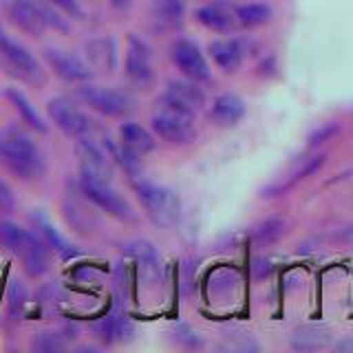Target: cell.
<instances>
[{
    "mask_svg": "<svg viewBox=\"0 0 353 353\" xmlns=\"http://www.w3.org/2000/svg\"><path fill=\"white\" fill-rule=\"evenodd\" d=\"M0 165L20 181H33L44 172L38 143L18 124H9L0 132Z\"/></svg>",
    "mask_w": 353,
    "mask_h": 353,
    "instance_id": "1",
    "label": "cell"
},
{
    "mask_svg": "<svg viewBox=\"0 0 353 353\" xmlns=\"http://www.w3.org/2000/svg\"><path fill=\"white\" fill-rule=\"evenodd\" d=\"M0 248L14 254L31 279H40L49 272L47 243L9 219H0Z\"/></svg>",
    "mask_w": 353,
    "mask_h": 353,
    "instance_id": "2",
    "label": "cell"
},
{
    "mask_svg": "<svg viewBox=\"0 0 353 353\" xmlns=\"http://www.w3.org/2000/svg\"><path fill=\"white\" fill-rule=\"evenodd\" d=\"M0 71L33 88H40L47 82V73L36 55L5 33H0Z\"/></svg>",
    "mask_w": 353,
    "mask_h": 353,
    "instance_id": "3",
    "label": "cell"
},
{
    "mask_svg": "<svg viewBox=\"0 0 353 353\" xmlns=\"http://www.w3.org/2000/svg\"><path fill=\"white\" fill-rule=\"evenodd\" d=\"M135 194L143 212L157 228L176 225V221L181 216V201L170 188L150 181H135Z\"/></svg>",
    "mask_w": 353,
    "mask_h": 353,
    "instance_id": "4",
    "label": "cell"
},
{
    "mask_svg": "<svg viewBox=\"0 0 353 353\" xmlns=\"http://www.w3.org/2000/svg\"><path fill=\"white\" fill-rule=\"evenodd\" d=\"M47 113H49L53 124L58 126L64 132V135H69L73 139L95 137L97 124L75 102H71L69 97H53V99H49Z\"/></svg>",
    "mask_w": 353,
    "mask_h": 353,
    "instance_id": "5",
    "label": "cell"
},
{
    "mask_svg": "<svg viewBox=\"0 0 353 353\" xmlns=\"http://www.w3.org/2000/svg\"><path fill=\"white\" fill-rule=\"evenodd\" d=\"M77 99H82L86 106H91L106 117H124L130 110H135V97L119 91V88L84 84L77 88Z\"/></svg>",
    "mask_w": 353,
    "mask_h": 353,
    "instance_id": "6",
    "label": "cell"
},
{
    "mask_svg": "<svg viewBox=\"0 0 353 353\" xmlns=\"http://www.w3.org/2000/svg\"><path fill=\"white\" fill-rule=\"evenodd\" d=\"M152 130L163 141L174 143V146H185L196 137L194 117L168 106H159L157 115L152 117Z\"/></svg>",
    "mask_w": 353,
    "mask_h": 353,
    "instance_id": "7",
    "label": "cell"
},
{
    "mask_svg": "<svg viewBox=\"0 0 353 353\" xmlns=\"http://www.w3.org/2000/svg\"><path fill=\"white\" fill-rule=\"evenodd\" d=\"M75 154L80 159V179L113 183V168H110L108 152L99 146L95 137L75 139Z\"/></svg>",
    "mask_w": 353,
    "mask_h": 353,
    "instance_id": "8",
    "label": "cell"
},
{
    "mask_svg": "<svg viewBox=\"0 0 353 353\" xmlns=\"http://www.w3.org/2000/svg\"><path fill=\"white\" fill-rule=\"evenodd\" d=\"M80 190L84 192V196L88 199V201H91L95 208L104 210L106 214L124 221V223H135V212H132V208L128 205V201L117 190H113V185L110 183L80 179Z\"/></svg>",
    "mask_w": 353,
    "mask_h": 353,
    "instance_id": "9",
    "label": "cell"
},
{
    "mask_svg": "<svg viewBox=\"0 0 353 353\" xmlns=\"http://www.w3.org/2000/svg\"><path fill=\"white\" fill-rule=\"evenodd\" d=\"M0 7H3L11 25L27 33V36L40 38L49 29L40 0H0Z\"/></svg>",
    "mask_w": 353,
    "mask_h": 353,
    "instance_id": "10",
    "label": "cell"
},
{
    "mask_svg": "<svg viewBox=\"0 0 353 353\" xmlns=\"http://www.w3.org/2000/svg\"><path fill=\"white\" fill-rule=\"evenodd\" d=\"M170 58H172L176 69H179L188 80L208 82L210 77H212V71H210V64L205 60V55L201 53V49H199L192 40L176 38L170 47Z\"/></svg>",
    "mask_w": 353,
    "mask_h": 353,
    "instance_id": "11",
    "label": "cell"
},
{
    "mask_svg": "<svg viewBox=\"0 0 353 353\" xmlns=\"http://www.w3.org/2000/svg\"><path fill=\"white\" fill-rule=\"evenodd\" d=\"M126 77L130 84L139 88H150L154 84V66H152V53L148 44L139 40L137 36L128 38V51H126Z\"/></svg>",
    "mask_w": 353,
    "mask_h": 353,
    "instance_id": "12",
    "label": "cell"
},
{
    "mask_svg": "<svg viewBox=\"0 0 353 353\" xmlns=\"http://www.w3.org/2000/svg\"><path fill=\"white\" fill-rule=\"evenodd\" d=\"M205 104V93L199 88V82L192 80H174L168 84L165 93L159 99V106H168V108H176L181 113L188 115H196L199 110Z\"/></svg>",
    "mask_w": 353,
    "mask_h": 353,
    "instance_id": "13",
    "label": "cell"
},
{
    "mask_svg": "<svg viewBox=\"0 0 353 353\" xmlns=\"http://www.w3.org/2000/svg\"><path fill=\"white\" fill-rule=\"evenodd\" d=\"M44 60H47L51 69L66 82H88V80H93V75H95V71L88 66V62L62 49H53V47L44 49Z\"/></svg>",
    "mask_w": 353,
    "mask_h": 353,
    "instance_id": "14",
    "label": "cell"
},
{
    "mask_svg": "<svg viewBox=\"0 0 353 353\" xmlns=\"http://www.w3.org/2000/svg\"><path fill=\"white\" fill-rule=\"evenodd\" d=\"M185 3L183 0H152L150 3V27L154 33H168L176 31L183 25Z\"/></svg>",
    "mask_w": 353,
    "mask_h": 353,
    "instance_id": "15",
    "label": "cell"
},
{
    "mask_svg": "<svg viewBox=\"0 0 353 353\" xmlns=\"http://www.w3.org/2000/svg\"><path fill=\"white\" fill-rule=\"evenodd\" d=\"M194 16L203 27H208L210 31H216V33H232L241 27L239 16H236V7H232L228 3H210L201 9H196Z\"/></svg>",
    "mask_w": 353,
    "mask_h": 353,
    "instance_id": "16",
    "label": "cell"
},
{
    "mask_svg": "<svg viewBox=\"0 0 353 353\" xmlns=\"http://www.w3.org/2000/svg\"><path fill=\"white\" fill-rule=\"evenodd\" d=\"M31 221H33V225L38 228V232H40V236L44 239V243H47L51 250L58 252L64 261H71L75 256H80V250H77L75 245H71V243L66 241L58 230H55V225L51 223V219L44 214L42 210H33Z\"/></svg>",
    "mask_w": 353,
    "mask_h": 353,
    "instance_id": "17",
    "label": "cell"
},
{
    "mask_svg": "<svg viewBox=\"0 0 353 353\" xmlns=\"http://www.w3.org/2000/svg\"><path fill=\"white\" fill-rule=\"evenodd\" d=\"M88 66L95 73H113L117 66V44L113 38L102 36L86 44Z\"/></svg>",
    "mask_w": 353,
    "mask_h": 353,
    "instance_id": "18",
    "label": "cell"
},
{
    "mask_svg": "<svg viewBox=\"0 0 353 353\" xmlns=\"http://www.w3.org/2000/svg\"><path fill=\"white\" fill-rule=\"evenodd\" d=\"M210 117H212L216 126H223V128L236 126L239 121L245 117V102L234 93H223L214 99L212 106H210Z\"/></svg>",
    "mask_w": 353,
    "mask_h": 353,
    "instance_id": "19",
    "label": "cell"
},
{
    "mask_svg": "<svg viewBox=\"0 0 353 353\" xmlns=\"http://www.w3.org/2000/svg\"><path fill=\"white\" fill-rule=\"evenodd\" d=\"M243 55L245 49L241 40H216L210 44V58L223 73H234L243 62Z\"/></svg>",
    "mask_w": 353,
    "mask_h": 353,
    "instance_id": "20",
    "label": "cell"
},
{
    "mask_svg": "<svg viewBox=\"0 0 353 353\" xmlns=\"http://www.w3.org/2000/svg\"><path fill=\"white\" fill-rule=\"evenodd\" d=\"M5 97L11 102V106L16 108V113L20 115V119H22V124H27L31 130H36V132H40V135H44V132L49 130V126L44 124V119H42V115L36 110V106L31 104V99L20 91V88H16V86H9V88H5Z\"/></svg>",
    "mask_w": 353,
    "mask_h": 353,
    "instance_id": "21",
    "label": "cell"
},
{
    "mask_svg": "<svg viewBox=\"0 0 353 353\" xmlns=\"http://www.w3.org/2000/svg\"><path fill=\"white\" fill-rule=\"evenodd\" d=\"M119 143L126 150H130L132 154H137V157L154 150L152 135L143 126H139L137 121H126V124H121V128H119Z\"/></svg>",
    "mask_w": 353,
    "mask_h": 353,
    "instance_id": "22",
    "label": "cell"
},
{
    "mask_svg": "<svg viewBox=\"0 0 353 353\" xmlns=\"http://www.w3.org/2000/svg\"><path fill=\"white\" fill-rule=\"evenodd\" d=\"M325 154H314V157H309V159H305L303 161V165H298V168L287 176L285 181H281V183H274V185H270V188H265L263 190V196H279V194H283V192H287L290 188H294L296 183H301L303 179H307V176H312L314 172H318L320 168L325 165Z\"/></svg>",
    "mask_w": 353,
    "mask_h": 353,
    "instance_id": "23",
    "label": "cell"
},
{
    "mask_svg": "<svg viewBox=\"0 0 353 353\" xmlns=\"http://www.w3.org/2000/svg\"><path fill=\"white\" fill-rule=\"evenodd\" d=\"M93 331L97 334L99 340L106 342V345H110V342H115V340L126 342V340H132V336H135V327H132V323L124 316H108L102 320V323H97L93 327Z\"/></svg>",
    "mask_w": 353,
    "mask_h": 353,
    "instance_id": "24",
    "label": "cell"
},
{
    "mask_svg": "<svg viewBox=\"0 0 353 353\" xmlns=\"http://www.w3.org/2000/svg\"><path fill=\"white\" fill-rule=\"evenodd\" d=\"M82 201H84L82 190L77 192V196H75V192H69L66 203H64V212H66V219H69V223L73 228H77L80 232H91L97 225V221H95L91 210L82 208Z\"/></svg>",
    "mask_w": 353,
    "mask_h": 353,
    "instance_id": "25",
    "label": "cell"
},
{
    "mask_svg": "<svg viewBox=\"0 0 353 353\" xmlns=\"http://www.w3.org/2000/svg\"><path fill=\"white\" fill-rule=\"evenodd\" d=\"M126 254L128 256L135 259L143 270L148 272V276H157L159 274V261H157V252L146 241H135V243H128L126 245Z\"/></svg>",
    "mask_w": 353,
    "mask_h": 353,
    "instance_id": "26",
    "label": "cell"
},
{
    "mask_svg": "<svg viewBox=\"0 0 353 353\" xmlns=\"http://www.w3.org/2000/svg\"><path fill=\"white\" fill-rule=\"evenodd\" d=\"M239 25L241 27H261L265 22L272 20V7L263 3H252V5H241L236 7Z\"/></svg>",
    "mask_w": 353,
    "mask_h": 353,
    "instance_id": "27",
    "label": "cell"
},
{
    "mask_svg": "<svg viewBox=\"0 0 353 353\" xmlns=\"http://www.w3.org/2000/svg\"><path fill=\"white\" fill-rule=\"evenodd\" d=\"M329 345V331L325 327H303L294 336V347L301 351H312Z\"/></svg>",
    "mask_w": 353,
    "mask_h": 353,
    "instance_id": "28",
    "label": "cell"
},
{
    "mask_svg": "<svg viewBox=\"0 0 353 353\" xmlns=\"http://www.w3.org/2000/svg\"><path fill=\"white\" fill-rule=\"evenodd\" d=\"M283 232H285L283 219H268L261 225L254 228V241L261 243V245H270V243H276L283 236Z\"/></svg>",
    "mask_w": 353,
    "mask_h": 353,
    "instance_id": "29",
    "label": "cell"
},
{
    "mask_svg": "<svg viewBox=\"0 0 353 353\" xmlns=\"http://www.w3.org/2000/svg\"><path fill=\"white\" fill-rule=\"evenodd\" d=\"M66 347L64 342V336L60 334H49V331H44V334H38L31 342V349L33 351H40V353H58Z\"/></svg>",
    "mask_w": 353,
    "mask_h": 353,
    "instance_id": "30",
    "label": "cell"
},
{
    "mask_svg": "<svg viewBox=\"0 0 353 353\" xmlns=\"http://www.w3.org/2000/svg\"><path fill=\"white\" fill-rule=\"evenodd\" d=\"M340 130H342V126L338 124V121H329V124L318 126V128L312 132V135H309V146H312V148L323 146V143H327V141L334 139Z\"/></svg>",
    "mask_w": 353,
    "mask_h": 353,
    "instance_id": "31",
    "label": "cell"
},
{
    "mask_svg": "<svg viewBox=\"0 0 353 353\" xmlns=\"http://www.w3.org/2000/svg\"><path fill=\"white\" fill-rule=\"evenodd\" d=\"M44 3L55 7L58 11H62V14L69 16V18H75V20L84 18V9H82L80 3H77V0H44Z\"/></svg>",
    "mask_w": 353,
    "mask_h": 353,
    "instance_id": "32",
    "label": "cell"
},
{
    "mask_svg": "<svg viewBox=\"0 0 353 353\" xmlns=\"http://www.w3.org/2000/svg\"><path fill=\"white\" fill-rule=\"evenodd\" d=\"M27 303V290L20 281L11 283V314H18Z\"/></svg>",
    "mask_w": 353,
    "mask_h": 353,
    "instance_id": "33",
    "label": "cell"
},
{
    "mask_svg": "<svg viewBox=\"0 0 353 353\" xmlns=\"http://www.w3.org/2000/svg\"><path fill=\"white\" fill-rule=\"evenodd\" d=\"M14 210H16V194L0 179V212H14Z\"/></svg>",
    "mask_w": 353,
    "mask_h": 353,
    "instance_id": "34",
    "label": "cell"
},
{
    "mask_svg": "<svg viewBox=\"0 0 353 353\" xmlns=\"http://www.w3.org/2000/svg\"><path fill=\"white\" fill-rule=\"evenodd\" d=\"M176 334H179V338H176V340H179L181 345H185V347H199V345H201V338H199L190 327H185V325L176 327Z\"/></svg>",
    "mask_w": 353,
    "mask_h": 353,
    "instance_id": "35",
    "label": "cell"
},
{
    "mask_svg": "<svg viewBox=\"0 0 353 353\" xmlns=\"http://www.w3.org/2000/svg\"><path fill=\"white\" fill-rule=\"evenodd\" d=\"M336 349L345 351V353H353V338H345V340L336 342Z\"/></svg>",
    "mask_w": 353,
    "mask_h": 353,
    "instance_id": "36",
    "label": "cell"
},
{
    "mask_svg": "<svg viewBox=\"0 0 353 353\" xmlns=\"http://www.w3.org/2000/svg\"><path fill=\"white\" fill-rule=\"evenodd\" d=\"M336 239H342V241H351V239H353V225H349V228H345V230H340L338 234H336Z\"/></svg>",
    "mask_w": 353,
    "mask_h": 353,
    "instance_id": "37",
    "label": "cell"
},
{
    "mask_svg": "<svg viewBox=\"0 0 353 353\" xmlns=\"http://www.w3.org/2000/svg\"><path fill=\"white\" fill-rule=\"evenodd\" d=\"M108 3L113 7H117V9H124V7H128L132 3V0H108Z\"/></svg>",
    "mask_w": 353,
    "mask_h": 353,
    "instance_id": "38",
    "label": "cell"
},
{
    "mask_svg": "<svg viewBox=\"0 0 353 353\" xmlns=\"http://www.w3.org/2000/svg\"><path fill=\"white\" fill-rule=\"evenodd\" d=\"M0 33H3V31H0Z\"/></svg>",
    "mask_w": 353,
    "mask_h": 353,
    "instance_id": "39",
    "label": "cell"
}]
</instances>
